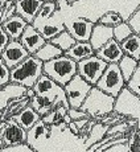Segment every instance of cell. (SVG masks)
I'll use <instances>...</instances> for the list:
<instances>
[{
	"label": "cell",
	"mask_w": 140,
	"mask_h": 152,
	"mask_svg": "<svg viewBox=\"0 0 140 152\" xmlns=\"http://www.w3.org/2000/svg\"><path fill=\"white\" fill-rule=\"evenodd\" d=\"M123 54L124 53L122 50L120 42H118L114 37L95 50V56H98L99 58L106 61L107 64H118L120 61V58L123 57Z\"/></svg>",
	"instance_id": "15"
},
{
	"label": "cell",
	"mask_w": 140,
	"mask_h": 152,
	"mask_svg": "<svg viewBox=\"0 0 140 152\" xmlns=\"http://www.w3.org/2000/svg\"><path fill=\"white\" fill-rule=\"evenodd\" d=\"M133 32L131 27L128 25V23L126 20H123L122 23H119L118 25L112 27V37L116 40L118 42H122L123 40H126L128 36H131Z\"/></svg>",
	"instance_id": "29"
},
{
	"label": "cell",
	"mask_w": 140,
	"mask_h": 152,
	"mask_svg": "<svg viewBox=\"0 0 140 152\" xmlns=\"http://www.w3.org/2000/svg\"><path fill=\"white\" fill-rule=\"evenodd\" d=\"M42 3V0H16L15 1L16 15L21 16L28 24H32L33 20L36 19Z\"/></svg>",
	"instance_id": "16"
},
{
	"label": "cell",
	"mask_w": 140,
	"mask_h": 152,
	"mask_svg": "<svg viewBox=\"0 0 140 152\" xmlns=\"http://www.w3.org/2000/svg\"><path fill=\"white\" fill-rule=\"evenodd\" d=\"M126 21L128 23V25L131 27L133 33L140 34V8H138L136 11H133Z\"/></svg>",
	"instance_id": "33"
},
{
	"label": "cell",
	"mask_w": 140,
	"mask_h": 152,
	"mask_svg": "<svg viewBox=\"0 0 140 152\" xmlns=\"http://www.w3.org/2000/svg\"><path fill=\"white\" fill-rule=\"evenodd\" d=\"M63 25L75 41H89L94 21L85 17H69L63 20Z\"/></svg>",
	"instance_id": "9"
},
{
	"label": "cell",
	"mask_w": 140,
	"mask_h": 152,
	"mask_svg": "<svg viewBox=\"0 0 140 152\" xmlns=\"http://www.w3.org/2000/svg\"><path fill=\"white\" fill-rule=\"evenodd\" d=\"M11 119H13L17 124H20L24 130L28 131L29 128H32L41 119V116L39 115V113H37L31 104H27L24 109H21L17 114L11 116Z\"/></svg>",
	"instance_id": "18"
},
{
	"label": "cell",
	"mask_w": 140,
	"mask_h": 152,
	"mask_svg": "<svg viewBox=\"0 0 140 152\" xmlns=\"http://www.w3.org/2000/svg\"><path fill=\"white\" fill-rule=\"evenodd\" d=\"M114 110L127 118L136 119L138 128L140 130V98L132 91H130L126 86L122 89V91L115 98Z\"/></svg>",
	"instance_id": "5"
},
{
	"label": "cell",
	"mask_w": 140,
	"mask_h": 152,
	"mask_svg": "<svg viewBox=\"0 0 140 152\" xmlns=\"http://www.w3.org/2000/svg\"><path fill=\"white\" fill-rule=\"evenodd\" d=\"M27 25H28V23L21 16H19L16 13L1 23V27L4 28L5 33L8 34L9 40H19Z\"/></svg>",
	"instance_id": "19"
},
{
	"label": "cell",
	"mask_w": 140,
	"mask_h": 152,
	"mask_svg": "<svg viewBox=\"0 0 140 152\" xmlns=\"http://www.w3.org/2000/svg\"><path fill=\"white\" fill-rule=\"evenodd\" d=\"M42 73L63 87L77 74V62L73 58L62 54L60 57L44 62Z\"/></svg>",
	"instance_id": "3"
},
{
	"label": "cell",
	"mask_w": 140,
	"mask_h": 152,
	"mask_svg": "<svg viewBox=\"0 0 140 152\" xmlns=\"http://www.w3.org/2000/svg\"><path fill=\"white\" fill-rule=\"evenodd\" d=\"M120 46L124 54L130 56L138 61L140 60V34L132 33L120 42Z\"/></svg>",
	"instance_id": "23"
},
{
	"label": "cell",
	"mask_w": 140,
	"mask_h": 152,
	"mask_svg": "<svg viewBox=\"0 0 140 152\" xmlns=\"http://www.w3.org/2000/svg\"><path fill=\"white\" fill-rule=\"evenodd\" d=\"M28 56H29L28 50L23 46V44L19 40H9V42L7 44L4 50L1 52L0 57H1V60L4 61L8 68L12 69L13 66H16L19 62H21Z\"/></svg>",
	"instance_id": "12"
},
{
	"label": "cell",
	"mask_w": 140,
	"mask_h": 152,
	"mask_svg": "<svg viewBox=\"0 0 140 152\" xmlns=\"http://www.w3.org/2000/svg\"><path fill=\"white\" fill-rule=\"evenodd\" d=\"M127 152H140V130L135 128L133 131H131V134L128 135L127 143Z\"/></svg>",
	"instance_id": "32"
},
{
	"label": "cell",
	"mask_w": 140,
	"mask_h": 152,
	"mask_svg": "<svg viewBox=\"0 0 140 152\" xmlns=\"http://www.w3.org/2000/svg\"><path fill=\"white\" fill-rule=\"evenodd\" d=\"M122 21H123V16H122V13L116 12V11H107L98 20V23L109 25V27H115V25H118Z\"/></svg>",
	"instance_id": "30"
},
{
	"label": "cell",
	"mask_w": 140,
	"mask_h": 152,
	"mask_svg": "<svg viewBox=\"0 0 140 152\" xmlns=\"http://www.w3.org/2000/svg\"><path fill=\"white\" fill-rule=\"evenodd\" d=\"M0 138L4 145H13L19 143L27 142V130L17 124L13 119L8 118L4 121L1 130H0Z\"/></svg>",
	"instance_id": "11"
},
{
	"label": "cell",
	"mask_w": 140,
	"mask_h": 152,
	"mask_svg": "<svg viewBox=\"0 0 140 152\" xmlns=\"http://www.w3.org/2000/svg\"><path fill=\"white\" fill-rule=\"evenodd\" d=\"M44 62L33 54L19 62L11 69V82L21 85L24 87H32L42 74Z\"/></svg>",
	"instance_id": "1"
},
{
	"label": "cell",
	"mask_w": 140,
	"mask_h": 152,
	"mask_svg": "<svg viewBox=\"0 0 140 152\" xmlns=\"http://www.w3.org/2000/svg\"><path fill=\"white\" fill-rule=\"evenodd\" d=\"M9 42V37H8V34L5 33L4 28L1 27V24H0V54H1V52L4 50V48L7 46V44Z\"/></svg>",
	"instance_id": "37"
},
{
	"label": "cell",
	"mask_w": 140,
	"mask_h": 152,
	"mask_svg": "<svg viewBox=\"0 0 140 152\" xmlns=\"http://www.w3.org/2000/svg\"><path fill=\"white\" fill-rule=\"evenodd\" d=\"M126 87L140 98V64L136 66L133 74L131 75L130 80L126 82Z\"/></svg>",
	"instance_id": "31"
},
{
	"label": "cell",
	"mask_w": 140,
	"mask_h": 152,
	"mask_svg": "<svg viewBox=\"0 0 140 152\" xmlns=\"http://www.w3.org/2000/svg\"><path fill=\"white\" fill-rule=\"evenodd\" d=\"M118 65H119V69H120L124 81L127 82V81L130 80L131 75L133 74L136 66L139 65V61L135 60V58H132V57H130V56H127V54H123V57L120 58Z\"/></svg>",
	"instance_id": "26"
},
{
	"label": "cell",
	"mask_w": 140,
	"mask_h": 152,
	"mask_svg": "<svg viewBox=\"0 0 140 152\" xmlns=\"http://www.w3.org/2000/svg\"><path fill=\"white\" fill-rule=\"evenodd\" d=\"M42 1H56V0H42Z\"/></svg>",
	"instance_id": "41"
},
{
	"label": "cell",
	"mask_w": 140,
	"mask_h": 152,
	"mask_svg": "<svg viewBox=\"0 0 140 152\" xmlns=\"http://www.w3.org/2000/svg\"><path fill=\"white\" fill-rule=\"evenodd\" d=\"M139 64H140V60H139Z\"/></svg>",
	"instance_id": "42"
},
{
	"label": "cell",
	"mask_w": 140,
	"mask_h": 152,
	"mask_svg": "<svg viewBox=\"0 0 140 152\" xmlns=\"http://www.w3.org/2000/svg\"><path fill=\"white\" fill-rule=\"evenodd\" d=\"M49 41L52 44H54L56 46H58L62 52H66L68 49H70L75 44V40L73 39V36L66 31V29H63L62 32H60L57 36H54L53 39L49 40Z\"/></svg>",
	"instance_id": "27"
},
{
	"label": "cell",
	"mask_w": 140,
	"mask_h": 152,
	"mask_svg": "<svg viewBox=\"0 0 140 152\" xmlns=\"http://www.w3.org/2000/svg\"><path fill=\"white\" fill-rule=\"evenodd\" d=\"M95 86L102 91L112 95L114 98L118 97L122 89L126 86V81L122 75V72L119 69L118 64H107L106 69L102 73L101 78L95 83Z\"/></svg>",
	"instance_id": "4"
},
{
	"label": "cell",
	"mask_w": 140,
	"mask_h": 152,
	"mask_svg": "<svg viewBox=\"0 0 140 152\" xmlns=\"http://www.w3.org/2000/svg\"><path fill=\"white\" fill-rule=\"evenodd\" d=\"M52 138V126L45 124L40 119L32 128L27 131V142L36 152L45 147L46 142Z\"/></svg>",
	"instance_id": "10"
},
{
	"label": "cell",
	"mask_w": 140,
	"mask_h": 152,
	"mask_svg": "<svg viewBox=\"0 0 140 152\" xmlns=\"http://www.w3.org/2000/svg\"><path fill=\"white\" fill-rule=\"evenodd\" d=\"M109 128H110L109 124H104V123H101V122H97V123L91 127L89 135H87L86 140H85V147L89 148L91 144L99 142V140L106 135V132H107V130H109Z\"/></svg>",
	"instance_id": "25"
},
{
	"label": "cell",
	"mask_w": 140,
	"mask_h": 152,
	"mask_svg": "<svg viewBox=\"0 0 140 152\" xmlns=\"http://www.w3.org/2000/svg\"><path fill=\"white\" fill-rule=\"evenodd\" d=\"M11 82V69L0 57V87Z\"/></svg>",
	"instance_id": "35"
},
{
	"label": "cell",
	"mask_w": 140,
	"mask_h": 152,
	"mask_svg": "<svg viewBox=\"0 0 140 152\" xmlns=\"http://www.w3.org/2000/svg\"><path fill=\"white\" fill-rule=\"evenodd\" d=\"M5 1H8V0H0V4L3 5V4H4V3H5ZM11 1H16V0H11Z\"/></svg>",
	"instance_id": "39"
},
{
	"label": "cell",
	"mask_w": 140,
	"mask_h": 152,
	"mask_svg": "<svg viewBox=\"0 0 140 152\" xmlns=\"http://www.w3.org/2000/svg\"><path fill=\"white\" fill-rule=\"evenodd\" d=\"M25 90H27V87L13 82H9L5 86H1L0 87V110L4 111L11 99L25 95Z\"/></svg>",
	"instance_id": "20"
},
{
	"label": "cell",
	"mask_w": 140,
	"mask_h": 152,
	"mask_svg": "<svg viewBox=\"0 0 140 152\" xmlns=\"http://www.w3.org/2000/svg\"><path fill=\"white\" fill-rule=\"evenodd\" d=\"M32 89L34 90V94L39 95H46L53 99H56L60 104H62L63 107L69 109V102L66 98L65 90L61 85H58L56 81H53L50 77H48L46 74H41V77L36 81V83L32 86Z\"/></svg>",
	"instance_id": "7"
},
{
	"label": "cell",
	"mask_w": 140,
	"mask_h": 152,
	"mask_svg": "<svg viewBox=\"0 0 140 152\" xmlns=\"http://www.w3.org/2000/svg\"><path fill=\"white\" fill-rule=\"evenodd\" d=\"M0 152H1V151H0Z\"/></svg>",
	"instance_id": "43"
},
{
	"label": "cell",
	"mask_w": 140,
	"mask_h": 152,
	"mask_svg": "<svg viewBox=\"0 0 140 152\" xmlns=\"http://www.w3.org/2000/svg\"><path fill=\"white\" fill-rule=\"evenodd\" d=\"M19 41L23 44L29 54H34L46 42V40L42 37V34L33 27V24H28L25 27L24 32L21 33Z\"/></svg>",
	"instance_id": "14"
},
{
	"label": "cell",
	"mask_w": 140,
	"mask_h": 152,
	"mask_svg": "<svg viewBox=\"0 0 140 152\" xmlns=\"http://www.w3.org/2000/svg\"><path fill=\"white\" fill-rule=\"evenodd\" d=\"M68 1L70 3V4H74V3H77V1H79V0H68Z\"/></svg>",
	"instance_id": "40"
},
{
	"label": "cell",
	"mask_w": 140,
	"mask_h": 152,
	"mask_svg": "<svg viewBox=\"0 0 140 152\" xmlns=\"http://www.w3.org/2000/svg\"><path fill=\"white\" fill-rule=\"evenodd\" d=\"M63 54L68 56V57L73 58L75 62L83 60V58H87L90 56H94L95 50L93 49L91 44L89 41H75V44L71 46L70 49H68L66 52H63Z\"/></svg>",
	"instance_id": "21"
},
{
	"label": "cell",
	"mask_w": 140,
	"mask_h": 152,
	"mask_svg": "<svg viewBox=\"0 0 140 152\" xmlns=\"http://www.w3.org/2000/svg\"><path fill=\"white\" fill-rule=\"evenodd\" d=\"M91 85L83 80L81 75L75 74L68 83L63 86L66 98H68L69 106L73 109H79L83 103L85 98L87 97L89 91L91 90Z\"/></svg>",
	"instance_id": "8"
},
{
	"label": "cell",
	"mask_w": 140,
	"mask_h": 152,
	"mask_svg": "<svg viewBox=\"0 0 140 152\" xmlns=\"http://www.w3.org/2000/svg\"><path fill=\"white\" fill-rule=\"evenodd\" d=\"M33 95H34V90L32 89V87H28V89L25 90V97H28L29 99H31Z\"/></svg>",
	"instance_id": "38"
},
{
	"label": "cell",
	"mask_w": 140,
	"mask_h": 152,
	"mask_svg": "<svg viewBox=\"0 0 140 152\" xmlns=\"http://www.w3.org/2000/svg\"><path fill=\"white\" fill-rule=\"evenodd\" d=\"M107 66V62L99 58L98 56H90L87 58L78 61L77 62V74L81 75L86 82H89L91 86H95L98 80L101 78L102 73L104 72Z\"/></svg>",
	"instance_id": "6"
},
{
	"label": "cell",
	"mask_w": 140,
	"mask_h": 152,
	"mask_svg": "<svg viewBox=\"0 0 140 152\" xmlns=\"http://www.w3.org/2000/svg\"><path fill=\"white\" fill-rule=\"evenodd\" d=\"M58 13H60V11H57V12L52 17H49V19L44 20V21H40V23H34L33 24V27L42 34V37L46 40V41L52 40L54 36H57L60 32H62L63 29H65L63 19L61 17V15H60V17H57Z\"/></svg>",
	"instance_id": "13"
},
{
	"label": "cell",
	"mask_w": 140,
	"mask_h": 152,
	"mask_svg": "<svg viewBox=\"0 0 140 152\" xmlns=\"http://www.w3.org/2000/svg\"><path fill=\"white\" fill-rule=\"evenodd\" d=\"M29 104H31V106L33 107L37 113H39L40 116H44L45 114H48L50 110H53L54 107H57L60 103H58L56 99H53L50 97L34 94L33 97L29 99Z\"/></svg>",
	"instance_id": "22"
},
{
	"label": "cell",
	"mask_w": 140,
	"mask_h": 152,
	"mask_svg": "<svg viewBox=\"0 0 140 152\" xmlns=\"http://www.w3.org/2000/svg\"><path fill=\"white\" fill-rule=\"evenodd\" d=\"M1 152H36L28 143H19L13 145H4L0 150Z\"/></svg>",
	"instance_id": "34"
},
{
	"label": "cell",
	"mask_w": 140,
	"mask_h": 152,
	"mask_svg": "<svg viewBox=\"0 0 140 152\" xmlns=\"http://www.w3.org/2000/svg\"><path fill=\"white\" fill-rule=\"evenodd\" d=\"M114 104H115V98L112 95L99 90L97 86H93L79 109L89 114L91 119H95L98 122L104 115L111 113L114 110Z\"/></svg>",
	"instance_id": "2"
},
{
	"label": "cell",
	"mask_w": 140,
	"mask_h": 152,
	"mask_svg": "<svg viewBox=\"0 0 140 152\" xmlns=\"http://www.w3.org/2000/svg\"><path fill=\"white\" fill-rule=\"evenodd\" d=\"M68 115L70 116V119H71V121H77V119H83V118H90L89 114L85 113L83 110L73 109V107H69V109H68Z\"/></svg>",
	"instance_id": "36"
},
{
	"label": "cell",
	"mask_w": 140,
	"mask_h": 152,
	"mask_svg": "<svg viewBox=\"0 0 140 152\" xmlns=\"http://www.w3.org/2000/svg\"><path fill=\"white\" fill-rule=\"evenodd\" d=\"M112 39V27L101 24V23H94V27L91 29L89 42L91 44L93 49L97 50L102 45H104L109 40Z\"/></svg>",
	"instance_id": "17"
},
{
	"label": "cell",
	"mask_w": 140,
	"mask_h": 152,
	"mask_svg": "<svg viewBox=\"0 0 140 152\" xmlns=\"http://www.w3.org/2000/svg\"><path fill=\"white\" fill-rule=\"evenodd\" d=\"M62 54H63V52L61 50L58 46H56L54 44H52L50 41H46L33 56H36V57L39 58V60H41L42 62H46V61L53 60V58L60 57V56H62Z\"/></svg>",
	"instance_id": "24"
},
{
	"label": "cell",
	"mask_w": 140,
	"mask_h": 152,
	"mask_svg": "<svg viewBox=\"0 0 140 152\" xmlns=\"http://www.w3.org/2000/svg\"><path fill=\"white\" fill-rule=\"evenodd\" d=\"M56 12H57L56 1H44L42 5H41V8H40V11H39V13H37L36 19L33 20V23H32V24H34V23L44 21V20L52 17Z\"/></svg>",
	"instance_id": "28"
}]
</instances>
